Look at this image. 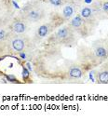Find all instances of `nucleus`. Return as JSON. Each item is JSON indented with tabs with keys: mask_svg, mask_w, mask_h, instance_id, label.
Segmentation results:
<instances>
[{
	"mask_svg": "<svg viewBox=\"0 0 108 121\" xmlns=\"http://www.w3.org/2000/svg\"><path fill=\"white\" fill-rule=\"evenodd\" d=\"M46 16L45 9L37 3H30L22 8L19 17L28 23H38Z\"/></svg>",
	"mask_w": 108,
	"mask_h": 121,
	"instance_id": "obj_1",
	"label": "nucleus"
},
{
	"mask_svg": "<svg viewBox=\"0 0 108 121\" xmlns=\"http://www.w3.org/2000/svg\"><path fill=\"white\" fill-rule=\"evenodd\" d=\"M1 26H2V24H1V23H0V28H1Z\"/></svg>",
	"mask_w": 108,
	"mask_h": 121,
	"instance_id": "obj_15",
	"label": "nucleus"
},
{
	"mask_svg": "<svg viewBox=\"0 0 108 121\" xmlns=\"http://www.w3.org/2000/svg\"><path fill=\"white\" fill-rule=\"evenodd\" d=\"M50 5H52L54 7H61L64 4L63 0H47Z\"/></svg>",
	"mask_w": 108,
	"mask_h": 121,
	"instance_id": "obj_13",
	"label": "nucleus"
},
{
	"mask_svg": "<svg viewBox=\"0 0 108 121\" xmlns=\"http://www.w3.org/2000/svg\"><path fill=\"white\" fill-rule=\"evenodd\" d=\"M103 9L106 12V13H108V1H105V2H104L103 3Z\"/></svg>",
	"mask_w": 108,
	"mask_h": 121,
	"instance_id": "obj_14",
	"label": "nucleus"
},
{
	"mask_svg": "<svg viewBox=\"0 0 108 121\" xmlns=\"http://www.w3.org/2000/svg\"><path fill=\"white\" fill-rule=\"evenodd\" d=\"M14 34H12L8 29L6 30L4 28H0V41H4V42H8L9 41V39L11 38V36Z\"/></svg>",
	"mask_w": 108,
	"mask_h": 121,
	"instance_id": "obj_11",
	"label": "nucleus"
},
{
	"mask_svg": "<svg viewBox=\"0 0 108 121\" xmlns=\"http://www.w3.org/2000/svg\"><path fill=\"white\" fill-rule=\"evenodd\" d=\"M8 42H4V41H0V56L4 55L7 50H8Z\"/></svg>",
	"mask_w": 108,
	"mask_h": 121,
	"instance_id": "obj_12",
	"label": "nucleus"
},
{
	"mask_svg": "<svg viewBox=\"0 0 108 121\" xmlns=\"http://www.w3.org/2000/svg\"><path fill=\"white\" fill-rule=\"evenodd\" d=\"M94 54L99 59H107L108 58V48L104 46H97L94 49Z\"/></svg>",
	"mask_w": 108,
	"mask_h": 121,
	"instance_id": "obj_10",
	"label": "nucleus"
},
{
	"mask_svg": "<svg viewBox=\"0 0 108 121\" xmlns=\"http://www.w3.org/2000/svg\"><path fill=\"white\" fill-rule=\"evenodd\" d=\"M69 26L74 30L75 33H77L81 35H86L88 31V24L82 19L80 15H77L72 18Z\"/></svg>",
	"mask_w": 108,
	"mask_h": 121,
	"instance_id": "obj_5",
	"label": "nucleus"
},
{
	"mask_svg": "<svg viewBox=\"0 0 108 121\" xmlns=\"http://www.w3.org/2000/svg\"><path fill=\"white\" fill-rule=\"evenodd\" d=\"M54 28H55V24L53 23H44L40 25L35 31V41L38 42V41L46 38L48 35H50L51 34Z\"/></svg>",
	"mask_w": 108,
	"mask_h": 121,
	"instance_id": "obj_6",
	"label": "nucleus"
},
{
	"mask_svg": "<svg viewBox=\"0 0 108 121\" xmlns=\"http://www.w3.org/2000/svg\"><path fill=\"white\" fill-rule=\"evenodd\" d=\"M8 46L17 53H23L32 47V41L26 35H13L8 41Z\"/></svg>",
	"mask_w": 108,
	"mask_h": 121,
	"instance_id": "obj_3",
	"label": "nucleus"
},
{
	"mask_svg": "<svg viewBox=\"0 0 108 121\" xmlns=\"http://www.w3.org/2000/svg\"><path fill=\"white\" fill-rule=\"evenodd\" d=\"M53 41L56 44L69 46L76 41L75 32L69 25L63 26L55 33L53 36Z\"/></svg>",
	"mask_w": 108,
	"mask_h": 121,
	"instance_id": "obj_2",
	"label": "nucleus"
},
{
	"mask_svg": "<svg viewBox=\"0 0 108 121\" xmlns=\"http://www.w3.org/2000/svg\"><path fill=\"white\" fill-rule=\"evenodd\" d=\"M8 30L14 35H23L29 30V24L28 22L18 16V19L14 20L9 23Z\"/></svg>",
	"mask_w": 108,
	"mask_h": 121,
	"instance_id": "obj_4",
	"label": "nucleus"
},
{
	"mask_svg": "<svg viewBox=\"0 0 108 121\" xmlns=\"http://www.w3.org/2000/svg\"><path fill=\"white\" fill-rule=\"evenodd\" d=\"M74 12H75L74 7H73L72 5H70V4H67V5H65V6L63 7V8H62V17L63 20L68 21V20H70V19L73 18Z\"/></svg>",
	"mask_w": 108,
	"mask_h": 121,
	"instance_id": "obj_9",
	"label": "nucleus"
},
{
	"mask_svg": "<svg viewBox=\"0 0 108 121\" xmlns=\"http://www.w3.org/2000/svg\"><path fill=\"white\" fill-rule=\"evenodd\" d=\"M96 80L99 84H108V65L102 67L96 74Z\"/></svg>",
	"mask_w": 108,
	"mask_h": 121,
	"instance_id": "obj_8",
	"label": "nucleus"
},
{
	"mask_svg": "<svg viewBox=\"0 0 108 121\" xmlns=\"http://www.w3.org/2000/svg\"><path fill=\"white\" fill-rule=\"evenodd\" d=\"M79 15L82 17V19L86 22V23L88 25H91L95 22V17H94V14L92 12V9L89 7H84L81 9Z\"/></svg>",
	"mask_w": 108,
	"mask_h": 121,
	"instance_id": "obj_7",
	"label": "nucleus"
}]
</instances>
